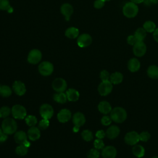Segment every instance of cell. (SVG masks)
Listing matches in <instances>:
<instances>
[{
	"mask_svg": "<svg viewBox=\"0 0 158 158\" xmlns=\"http://www.w3.org/2000/svg\"><path fill=\"white\" fill-rule=\"evenodd\" d=\"M71 112L69 109H64L59 111L57 114V119L61 123H65L71 118Z\"/></svg>",
	"mask_w": 158,
	"mask_h": 158,
	"instance_id": "obj_15",
	"label": "cell"
},
{
	"mask_svg": "<svg viewBox=\"0 0 158 158\" xmlns=\"http://www.w3.org/2000/svg\"><path fill=\"white\" fill-rule=\"evenodd\" d=\"M117 154V151L114 146H108L103 148L102 156L104 158H115Z\"/></svg>",
	"mask_w": 158,
	"mask_h": 158,
	"instance_id": "obj_16",
	"label": "cell"
},
{
	"mask_svg": "<svg viewBox=\"0 0 158 158\" xmlns=\"http://www.w3.org/2000/svg\"><path fill=\"white\" fill-rule=\"evenodd\" d=\"M67 86V85L65 80L61 78H57L55 79L52 83V88L56 91H57V93L64 92L66 89Z\"/></svg>",
	"mask_w": 158,
	"mask_h": 158,
	"instance_id": "obj_8",
	"label": "cell"
},
{
	"mask_svg": "<svg viewBox=\"0 0 158 158\" xmlns=\"http://www.w3.org/2000/svg\"><path fill=\"white\" fill-rule=\"evenodd\" d=\"M25 122L28 126L33 127L37 123V118L34 115H29L25 117Z\"/></svg>",
	"mask_w": 158,
	"mask_h": 158,
	"instance_id": "obj_33",
	"label": "cell"
},
{
	"mask_svg": "<svg viewBox=\"0 0 158 158\" xmlns=\"http://www.w3.org/2000/svg\"><path fill=\"white\" fill-rule=\"evenodd\" d=\"M112 90V83L109 81H102L98 86L99 93L101 96L109 94Z\"/></svg>",
	"mask_w": 158,
	"mask_h": 158,
	"instance_id": "obj_7",
	"label": "cell"
},
{
	"mask_svg": "<svg viewBox=\"0 0 158 158\" xmlns=\"http://www.w3.org/2000/svg\"><path fill=\"white\" fill-rule=\"evenodd\" d=\"M11 112L13 117L17 119H23L27 116L25 108L20 104L14 105L11 109Z\"/></svg>",
	"mask_w": 158,
	"mask_h": 158,
	"instance_id": "obj_4",
	"label": "cell"
},
{
	"mask_svg": "<svg viewBox=\"0 0 158 158\" xmlns=\"http://www.w3.org/2000/svg\"><path fill=\"white\" fill-rule=\"evenodd\" d=\"M40 113L41 116L45 119L51 118L54 114L52 107L48 104H44L40 108Z\"/></svg>",
	"mask_w": 158,
	"mask_h": 158,
	"instance_id": "obj_6",
	"label": "cell"
},
{
	"mask_svg": "<svg viewBox=\"0 0 158 158\" xmlns=\"http://www.w3.org/2000/svg\"><path fill=\"white\" fill-rule=\"evenodd\" d=\"M140 68V62L136 58H131L128 62V69L131 72L138 71Z\"/></svg>",
	"mask_w": 158,
	"mask_h": 158,
	"instance_id": "obj_20",
	"label": "cell"
},
{
	"mask_svg": "<svg viewBox=\"0 0 158 158\" xmlns=\"http://www.w3.org/2000/svg\"><path fill=\"white\" fill-rule=\"evenodd\" d=\"M127 112L122 107H117L110 112L111 119L117 123H122L127 118Z\"/></svg>",
	"mask_w": 158,
	"mask_h": 158,
	"instance_id": "obj_2",
	"label": "cell"
},
{
	"mask_svg": "<svg viewBox=\"0 0 158 158\" xmlns=\"http://www.w3.org/2000/svg\"><path fill=\"white\" fill-rule=\"evenodd\" d=\"M53 98L56 102L60 104L65 103L67 101V99L66 94L64 93L63 92L57 93L54 95Z\"/></svg>",
	"mask_w": 158,
	"mask_h": 158,
	"instance_id": "obj_30",
	"label": "cell"
},
{
	"mask_svg": "<svg viewBox=\"0 0 158 158\" xmlns=\"http://www.w3.org/2000/svg\"><path fill=\"white\" fill-rule=\"evenodd\" d=\"M17 128L16 122L11 118H6L2 122V130L7 135L15 133Z\"/></svg>",
	"mask_w": 158,
	"mask_h": 158,
	"instance_id": "obj_3",
	"label": "cell"
},
{
	"mask_svg": "<svg viewBox=\"0 0 158 158\" xmlns=\"http://www.w3.org/2000/svg\"><path fill=\"white\" fill-rule=\"evenodd\" d=\"M127 42L128 44L131 45V46H134L138 42V41L136 40V38L135 37V36L133 35H129L127 37Z\"/></svg>",
	"mask_w": 158,
	"mask_h": 158,
	"instance_id": "obj_43",
	"label": "cell"
},
{
	"mask_svg": "<svg viewBox=\"0 0 158 158\" xmlns=\"http://www.w3.org/2000/svg\"><path fill=\"white\" fill-rule=\"evenodd\" d=\"M54 70L53 65L48 61L41 62L38 66V70L40 73L43 76L50 75Z\"/></svg>",
	"mask_w": 158,
	"mask_h": 158,
	"instance_id": "obj_5",
	"label": "cell"
},
{
	"mask_svg": "<svg viewBox=\"0 0 158 158\" xmlns=\"http://www.w3.org/2000/svg\"><path fill=\"white\" fill-rule=\"evenodd\" d=\"M7 12H9V13H10V12H13V8L10 7L9 9V10H7Z\"/></svg>",
	"mask_w": 158,
	"mask_h": 158,
	"instance_id": "obj_52",
	"label": "cell"
},
{
	"mask_svg": "<svg viewBox=\"0 0 158 158\" xmlns=\"http://www.w3.org/2000/svg\"><path fill=\"white\" fill-rule=\"evenodd\" d=\"M138 6L136 4L132 2H127L123 7L122 12L123 15L129 19L136 17L138 13Z\"/></svg>",
	"mask_w": 158,
	"mask_h": 158,
	"instance_id": "obj_1",
	"label": "cell"
},
{
	"mask_svg": "<svg viewBox=\"0 0 158 158\" xmlns=\"http://www.w3.org/2000/svg\"><path fill=\"white\" fill-rule=\"evenodd\" d=\"M81 136L83 139L86 141H90L93 138L92 132L88 130H85L83 131L81 133Z\"/></svg>",
	"mask_w": 158,
	"mask_h": 158,
	"instance_id": "obj_35",
	"label": "cell"
},
{
	"mask_svg": "<svg viewBox=\"0 0 158 158\" xmlns=\"http://www.w3.org/2000/svg\"><path fill=\"white\" fill-rule=\"evenodd\" d=\"M27 134L23 131H19L16 132L14 135L15 142L19 144H23L27 141Z\"/></svg>",
	"mask_w": 158,
	"mask_h": 158,
	"instance_id": "obj_23",
	"label": "cell"
},
{
	"mask_svg": "<svg viewBox=\"0 0 158 158\" xmlns=\"http://www.w3.org/2000/svg\"><path fill=\"white\" fill-rule=\"evenodd\" d=\"M67 99L70 101H77L80 96L78 91L75 89L70 88L66 91Z\"/></svg>",
	"mask_w": 158,
	"mask_h": 158,
	"instance_id": "obj_21",
	"label": "cell"
},
{
	"mask_svg": "<svg viewBox=\"0 0 158 158\" xmlns=\"http://www.w3.org/2000/svg\"><path fill=\"white\" fill-rule=\"evenodd\" d=\"M10 7V5L8 0H0V10H8Z\"/></svg>",
	"mask_w": 158,
	"mask_h": 158,
	"instance_id": "obj_36",
	"label": "cell"
},
{
	"mask_svg": "<svg viewBox=\"0 0 158 158\" xmlns=\"http://www.w3.org/2000/svg\"><path fill=\"white\" fill-rule=\"evenodd\" d=\"M104 1H111V0H104Z\"/></svg>",
	"mask_w": 158,
	"mask_h": 158,
	"instance_id": "obj_54",
	"label": "cell"
},
{
	"mask_svg": "<svg viewBox=\"0 0 158 158\" xmlns=\"http://www.w3.org/2000/svg\"><path fill=\"white\" fill-rule=\"evenodd\" d=\"M150 137H151L150 134L147 131H143L139 135V140H141L142 141H144V142L148 141L149 139L150 138Z\"/></svg>",
	"mask_w": 158,
	"mask_h": 158,
	"instance_id": "obj_39",
	"label": "cell"
},
{
	"mask_svg": "<svg viewBox=\"0 0 158 158\" xmlns=\"http://www.w3.org/2000/svg\"><path fill=\"white\" fill-rule=\"evenodd\" d=\"M146 31L143 28H138L134 33V36L138 41H143L146 36Z\"/></svg>",
	"mask_w": 158,
	"mask_h": 158,
	"instance_id": "obj_26",
	"label": "cell"
},
{
	"mask_svg": "<svg viewBox=\"0 0 158 158\" xmlns=\"http://www.w3.org/2000/svg\"><path fill=\"white\" fill-rule=\"evenodd\" d=\"M148 75L153 79L158 78V67L156 65H151L147 70Z\"/></svg>",
	"mask_w": 158,
	"mask_h": 158,
	"instance_id": "obj_27",
	"label": "cell"
},
{
	"mask_svg": "<svg viewBox=\"0 0 158 158\" xmlns=\"http://www.w3.org/2000/svg\"><path fill=\"white\" fill-rule=\"evenodd\" d=\"M79 128H80V127H77V126H75V127H73V131H74V132H77V131H78Z\"/></svg>",
	"mask_w": 158,
	"mask_h": 158,
	"instance_id": "obj_51",
	"label": "cell"
},
{
	"mask_svg": "<svg viewBox=\"0 0 158 158\" xmlns=\"http://www.w3.org/2000/svg\"><path fill=\"white\" fill-rule=\"evenodd\" d=\"M98 109L100 112L104 114H107L112 110L110 104L107 101H101L98 105Z\"/></svg>",
	"mask_w": 158,
	"mask_h": 158,
	"instance_id": "obj_22",
	"label": "cell"
},
{
	"mask_svg": "<svg viewBox=\"0 0 158 158\" xmlns=\"http://www.w3.org/2000/svg\"><path fill=\"white\" fill-rule=\"evenodd\" d=\"M123 77V75L120 72H116L110 75V81L112 84L117 85L122 81Z\"/></svg>",
	"mask_w": 158,
	"mask_h": 158,
	"instance_id": "obj_24",
	"label": "cell"
},
{
	"mask_svg": "<svg viewBox=\"0 0 158 158\" xmlns=\"http://www.w3.org/2000/svg\"><path fill=\"white\" fill-rule=\"evenodd\" d=\"M147 6H151L158 3V0H144L143 2Z\"/></svg>",
	"mask_w": 158,
	"mask_h": 158,
	"instance_id": "obj_46",
	"label": "cell"
},
{
	"mask_svg": "<svg viewBox=\"0 0 158 158\" xmlns=\"http://www.w3.org/2000/svg\"><path fill=\"white\" fill-rule=\"evenodd\" d=\"M94 148L96 149H101L102 148H104V143H103V141L101 140V139H96L94 142Z\"/></svg>",
	"mask_w": 158,
	"mask_h": 158,
	"instance_id": "obj_40",
	"label": "cell"
},
{
	"mask_svg": "<svg viewBox=\"0 0 158 158\" xmlns=\"http://www.w3.org/2000/svg\"><path fill=\"white\" fill-rule=\"evenodd\" d=\"M92 43V38L89 34L83 33L77 39V44L80 48H86Z\"/></svg>",
	"mask_w": 158,
	"mask_h": 158,
	"instance_id": "obj_11",
	"label": "cell"
},
{
	"mask_svg": "<svg viewBox=\"0 0 158 158\" xmlns=\"http://www.w3.org/2000/svg\"><path fill=\"white\" fill-rule=\"evenodd\" d=\"M42 57V54L40 51L35 49L30 51L28 56V61L32 64H36L38 63Z\"/></svg>",
	"mask_w": 158,
	"mask_h": 158,
	"instance_id": "obj_9",
	"label": "cell"
},
{
	"mask_svg": "<svg viewBox=\"0 0 158 158\" xmlns=\"http://www.w3.org/2000/svg\"><path fill=\"white\" fill-rule=\"evenodd\" d=\"M28 152V148L24 144H20L15 149V152L19 156H25Z\"/></svg>",
	"mask_w": 158,
	"mask_h": 158,
	"instance_id": "obj_32",
	"label": "cell"
},
{
	"mask_svg": "<svg viewBox=\"0 0 158 158\" xmlns=\"http://www.w3.org/2000/svg\"><path fill=\"white\" fill-rule=\"evenodd\" d=\"M49 125V122L48 119L43 118L39 122V128L41 130L46 129Z\"/></svg>",
	"mask_w": 158,
	"mask_h": 158,
	"instance_id": "obj_38",
	"label": "cell"
},
{
	"mask_svg": "<svg viewBox=\"0 0 158 158\" xmlns=\"http://www.w3.org/2000/svg\"><path fill=\"white\" fill-rule=\"evenodd\" d=\"M28 136L31 141H36L40 137V131L36 127H31L28 130Z\"/></svg>",
	"mask_w": 158,
	"mask_h": 158,
	"instance_id": "obj_17",
	"label": "cell"
},
{
	"mask_svg": "<svg viewBox=\"0 0 158 158\" xmlns=\"http://www.w3.org/2000/svg\"><path fill=\"white\" fill-rule=\"evenodd\" d=\"M152 158H158V156H154V157H152Z\"/></svg>",
	"mask_w": 158,
	"mask_h": 158,
	"instance_id": "obj_53",
	"label": "cell"
},
{
	"mask_svg": "<svg viewBox=\"0 0 158 158\" xmlns=\"http://www.w3.org/2000/svg\"><path fill=\"white\" fill-rule=\"evenodd\" d=\"M132 151H133V154L137 157H142L143 156H144V152H145V151H144V148L141 146V145H138V144H135L133 149H132Z\"/></svg>",
	"mask_w": 158,
	"mask_h": 158,
	"instance_id": "obj_28",
	"label": "cell"
},
{
	"mask_svg": "<svg viewBox=\"0 0 158 158\" xmlns=\"http://www.w3.org/2000/svg\"><path fill=\"white\" fill-rule=\"evenodd\" d=\"M133 52L137 57L143 56L146 52V46L143 41H138L133 48Z\"/></svg>",
	"mask_w": 158,
	"mask_h": 158,
	"instance_id": "obj_10",
	"label": "cell"
},
{
	"mask_svg": "<svg viewBox=\"0 0 158 158\" xmlns=\"http://www.w3.org/2000/svg\"><path fill=\"white\" fill-rule=\"evenodd\" d=\"M79 34V30L75 27H70L68 28L65 32V35L70 39L76 38Z\"/></svg>",
	"mask_w": 158,
	"mask_h": 158,
	"instance_id": "obj_25",
	"label": "cell"
},
{
	"mask_svg": "<svg viewBox=\"0 0 158 158\" xmlns=\"http://www.w3.org/2000/svg\"><path fill=\"white\" fill-rule=\"evenodd\" d=\"M1 132H2V130H1V128H0V133H1Z\"/></svg>",
	"mask_w": 158,
	"mask_h": 158,
	"instance_id": "obj_55",
	"label": "cell"
},
{
	"mask_svg": "<svg viewBox=\"0 0 158 158\" xmlns=\"http://www.w3.org/2000/svg\"><path fill=\"white\" fill-rule=\"evenodd\" d=\"M60 12L65 17V19L67 21H69L70 20V18L71 15L73 14V9L72 5L68 3H65L62 5L60 7Z\"/></svg>",
	"mask_w": 158,
	"mask_h": 158,
	"instance_id": "obj_13",
	"label": "cell"
},
{
	"mask_svg": "<svg viewBox=\"0 0 158 158\" xmlns=\"http://www.w3.org/2000/svg\"><path fill=\"white\" fill-rule=\"evenodd\" d=\"M152 36H153L154 40L156 42L158 43V28H156V29L154 30V31L153 32Z\"/></svg>",
	"mask_w": 158,
	"mask_h": 158,
	"instance_id": "obj_48",
	"label": "cell"
},
{
	"mask_svg": "<svg viewBox=\"0 0 158 158\" xmlns=\"http://www.w3.org/2000/svg\"><path fill=\"white\" fill-rule=\"evenodd\" d=\"M139 141V135L135 131L128 132L125 136V141L129 145H135Z\"/></svg>",
	"mask_w": 158,
	"mask_h": 158,
	"instance_id": "obj_12",
	"label": "cell"
},
{
	"mask_svg": "<svg viewBox=\"0 0 158 158\" xmlns=\"http://www.w3.org/2000/svg\"><path fill=\"white\" fill-rule=\"evenodd\" d=\"M99 152L96 149H91L87 154L88 158H98Z\"/></svg>",
	"mask_w": 158,
	"mask_h": 158,
	"instance_id": "obj_37",
	"label": "cell"
},
{
	"mask_svg": "<svg viewBox=\"0 0 158 158\" xmlns=\"http://www.w3.org/2000/svg\"><path fill=\"white\" fill-rule=\"evenodd\" d=\"M105 1L104 0H96L94 2V7L96 9H101L105 4Z\"/></svg>",
	"mask_w": 158,
	"mask_h": 158,
	"instance_id": "obj_44",
	"label": "cell"
},
{
	"mask_svg": "<svg viewBox=\"0 0 158 158\" xmlns=\"http://www.w3.org/2000/svg\"><path fill=\"white\" fill-rule=\"evenodd\" d=\"M144 0H130L131 2H133V3H135V4H141L142 2H144Z\"/></svg>",
	"mask_w": 158,
	"mask_h": 158,
	"instance_id": "obj_49",
	"label": "cell"
},
{
	"mask_svg": "<svg viewBox=\"0 0 158 158\" xmlns=\"http://www.w3.org/2000/svg\"><path fill=\"white\" fill-rule=\"evenodd\" d=\"M100 78L102 80V81L109 80V79L110 78L109 73L106 70H102L100 73Z\"/></svg>",
	"mask_w": 158,
	"mask_h": 158,
	"instance_id": "obj_41",
	"label": "cell"
},
{
	"mask_svg": "<svg viewBox=\"0 0 158 158\" xmlns=\"http://www.w3.org/2000/svg\"><path fill=\"white\" fill-rule=\"evenodd\" d=\"M120 133V129L116 125H112L107 128L106 135L109 139H114Z\"/></svg>",
	"mask_w": 158,
	"mask_h": 158,
	"instance_id": "obj_19",
	"label": "cell"
},
{
	"mask_svg": "<svg viewBox=\"0 0 158 158\" xmlns=\"http://www.w3.org/2000/svg\"><path fill=\"white\" fill-rule=\"evenodd\" d=\"M73 122L75 126L80 127L85 123V115L81 112H77L73 116Z\"/></svg>",
	"mask_w": 158,
	"mask_h": 158,
	"instance_id": "obj_18",
	"label": "cell"
},
{
	"mask_svg": "<svg viewBox=\"0 0 158 158\" xmlns=\"http://www.w3.org/2000/svg\"><path fill=\"white\" fill-rule=\"evenodd\" d=\"M13 91L19 96H22L26 91V87L23 83L20 81H15L12 85Z\"/></svg>",
	"mask_w": 158,
	"mask_h": 158,
	"instance_id": "obj_14",
	"label": "cell"
},
{
	"mask_svg": "<svg viewBox=\"0 0 158 158\" xmlns=\"http://www.w3.org/2000/svg\"><path fill=\"white\" fill-rule=\"evenodd\" d=\"M105 135H106L105 132H104L103 130H98V131L96 132V136L98 139H102L103 138H104Z\"/></svg>",
	"mask_w": 158,
	"mask_h": 158,
	"instance_id": "obj_45",
	"label": "cell"
},
{
	"mask_svg": "<svg viewBox=\"0 0 158 158\" xmlns=\"http://www.w3.org/2000/svg\"><path fill=\"white\" fill-rule=\"evenodd\" d=\"M7 139V135L4 132L0 133V143H2L6 141Z\"/></svg>",
	"mask_w": 158,
	"mask_h": 158,
	"instance_id": "obj_47",
	"label": "cell"
},
{
	"mask_svg": "<svg viewBox=\"0 0 158 158\" xmlns=\"http://www.w3.org/2000/svg\"><path fill=\"white\" fill-rule=\"evenodd\" d=\"M112 119L110 118V117H109L107 115H105V116H103L101 118V123L103 125H105V126H107L109 125H110L112 122Z\"/></svg>",
	"mask_w": 158,
	"mask_h": 158,
	"instance_id": "obj_42",
	"label": "cell"
},
{
	"mask_svg": "<svg viewBox=\"0 0 158 158\" xmlns=\"http://www.w3.org/2000/svg\"><path fill=\"white\" fill-rule=\"evenodd\" d=\"M10 109L7 106H3L0 108V118H6L10 114Z\"/></svg>",
	"mask_w": 158,
	"mask_h": 158,
	"instance_id": "obj_34",
	"label": "cell"
},
{
	"mask_svg": "<svg viewBox=\"0 0 158 158\" xmlns=\"http://www.w3.org/2000/svg\"><path fill=\"white\" fill-rule=\"evenodd\" d=\"M143 28L145 30L146 32L153 33L154 30L156 29V26L154 22L151 20H148L144 23Z\"/></svg>",
	"mask_w": 158,
	"mask_h": 158,
	"instance_id": "obj_29",
	"label": "cell"
},
{
	"mask_svg": "<svg viewBox=\"0 0 158 158\" xmlns=\"http://www.w3.org/2000/svg\"><path fill=\"white\" fill-rule=\"evenodd\" d=\"M23 144H24V145H25L26 147L28 148V147L30 146V143H29V142H28V141L27 140V141H25V143H24Z\"/></svg>",
	"mask_w": 158,
	"mask_h": 158,
	"instance_id": "obj_50",
	"label": "cell"
},
{
	"mask_svg": "<svg viewBox=\"0 0 158 158\" xmlns=\"http://www.w3.org/2000/svg\"><path fill=\"white\" fill-rule=\"evenodd\" d=\"M12 94L11 88L7 85L0 86V95L2 97H9Z\"/></svg>",
	"mask_w": 158,
	"mask_h": 158,
	"instance_id": "obj_31",
	"label": "cell"
}]
</instances>
